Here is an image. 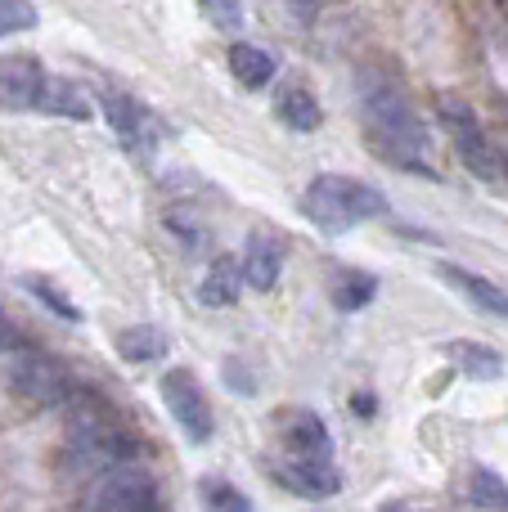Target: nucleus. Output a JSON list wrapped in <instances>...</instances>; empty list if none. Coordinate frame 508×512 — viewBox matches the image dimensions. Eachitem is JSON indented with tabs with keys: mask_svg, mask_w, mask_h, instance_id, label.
<instances>
[{
	"mask_svg": "<svg viewBox=\"0 0 508 512\" xmlns=\"http://www.w3.org/2000/svg\"><path fill=\"white\" fill-rule=\"evenodd\" d=\"M360 113H365L369 144H374L387 162H396V167H405V171H432L428 131H423L419 113L410 108V99H405L392 81H369L365 95H360Z\"/></svg>",
	"mask_w": 508,
	"mask_h": 512,
	"instance_id": "f257e3e1",
	"label": "nucleus"
},
{
	"mask_svg": "<svg viewBox=\"0 0 508 512\" xmlns=\"http://www.w3.org/2000/svg\"><path fill=\"white\" fill-rule=\"evenodd\" d=\"M302 212L306 221H315L324 234H342L356 230L365 221H378L387 212V198L374 185L351 176H315L302 194Z\"/></svg>",
	"mask_w": 508,
	"mask_h": 512,
	"instance_id": "f03ea898",
	"label": "nucleus"
},
{
	"mask_svg": "<svg viewBox=\"0 0 508 512\" xmlns=\"http://www.w3.org/2000/svg\"><path fill=\"white\" fill-rule=\"evenodd\" d=\"M131 454V436L108 418L104 409H77L68 418V436H63V472L86 477V472H104Z\"/></svg>",
	"mask_w": 508,
	"mask_h": 512,
	"instance_id": "7ed1b4c3",
	"label": "nucleus"
},
{
	"mask_svg": "<svg viewBox=\"0 0 508 512\" xmlns=\"http://www.w3.org/2000/svg\"><path fill=\"white\" fill-rule=\"evenodd\" d=\"M437 117L446 122V131H450V140H455L459 158H464V167L473 171L477 180H500L504 176L500 153H495L491 135H486L482 122H477V113H473V104H468V99L441 95L437 99Z\"/></svg>",
	"mask_w": 508,
	"mask_h": 512,
	"instance_id": "20e7f679",
	"label": "nucleus"
},
{
	"mask_svg": "<svg viewBox=\"0 0 508 512\" xmlns=\"http://www.w3.org/2000/svg\"><path fill=\"white\" fill-rule=\"evenodd\" d=\"M9 387L18 391L23 400L41 409H63L81 396L77 378L68 373V364L54 360V355H41V351H18L14 355V369H9Z\"/></svg>",
	"mask_w": 508,
	"mask_h": 512,
	"instance_id": "39448f33",
	"label": "nucleus"
},
{
	"mask_svg": "<svg viewBox=\"0 0 508 512\" xmlns=\"http://www.w3.org/2000/svg\"><path fill=\"white\" fill-rule=\"evenodd\" d=\"M86 508L90 512H149V508H158V481H153L149 468L122 459L95 477Z\"/></svg>",
	"mask_w": 508,
	"mask_h": 512,
	"instance_id": "423d86ee",
	"label": "nucleus"
},
{
	"mask_svg": "<svg viewBox=\"0 0 508 512\" xmlns=\"http://www.w3.org/2000/svg\"><path fill=\"white\" fill-rule=\"evenodd\" d=\"M162 400H167L176 427L185 432V441H194V445L212 441V405H207L194 369H167L162 373Z\"/></svg>",
	"mask_w": 508,
	"mask_h": 512,
	"instance_id": "0eeeda50",
	"label": "nucleus"
},
{
	"mask_svg": "<svg viewBox=\"0 0 508 512\" xmlns=\"http://www.w3.org/2000/svg\"><path fill=\"white\" fill-rule=\"evenodd\" d=\"M275 481L302 499H329L342 490V477H338V468H333V459H302V454H284V459L275 463Z\"/></svg>",
	"mask_w": 508,
	"mask_h": 512,
	"instance_id": "6e6552de",
	"label": "nucleus"
},
{
	"mask_svg": "<svg viewBox=\"0 0 508 512\" xmlns=\"http://www.w3.org/2000/svg\"><path fill=\"white\" fill-rule=\"evenodd\" d=\"M41 86H45V72L32 54H5V59H0V108H5V113H27V108H36Z\"/></svg>",
	"mask_w": 508,
	"mask_h": 512,
	"instance_id": "1a4fd4ad",
	"label": "nucleus"
},
{
	"mask_svg": "<svg viewBox=\"0 0 508 512\" xmlns=\"http://www.w3.org/2000/svg\"><path fill=\"white\" fill-rule=\"evenodd\" d=\"M279 441L284 454H302V459H333V436L320 414L311 409H284L279 414Z\"/></svg>",
	"mask_w": 508,
	"mask_h": 512,
	"instance_id": "9d476101",
	"label": "nucleus"
},
{
	"mask_svg": "<svg viewBox=\"0 0 508 512\" xmlns=\"http://www.w3.org/2000/svg\"><path fill=\"white\" fill-rule=\"evenodd\" d=\"M104 117H108V126H113V135L126 144V149H135V153H144L153 144V117H149V108L140 104V99H131V95H117V90H108L104 95Z\"/></svg>",
	"mask_w": 508,
	"mask_h": 512,
	"instance_id": "9b49d317",
	"label": "nucleus"
},
{
	"mask_svg": "<svg viewBox=\"0 0 508 512\" xmlns=\"http://www.w3.org/2000/svg\"><path fill=\"white\" fill-rule=\"evenodd\" d=\"M36 108L50 113V117H68V122H90V117H95V99H90V90L81 86V81H68V77H45Z\"/></svg>",
	"mask_w": 508,
	"mask_h": 512,
	"instance_id": "f8f14e48",
	"label": "nucleus"
},
{
	"mask_svg": "<svg viewBox=\"0 0 508 512\" xmlns=\"http://www.w3.org/2000/svg\"><path fill=\"white\" fill-rule=\"evenodd\" d=\"M279 270H284V243L275 234H252L248 252H243V283L257 292H270L279 283Z\"/></svg>",
	"mask_w": 508,
	"mask_h": 512,
	"instance_id": "ddd939ff",
	"label": "nucleus"
},
{
	"mask_svg": "<svg viewBox=\"0 0 508 512\" xmlns=\"http://www.w3.org/2000/svg\"><path fill=\"white\" fill-rule=\"evenodd\" d=\"M441 279H450V288H459L473 306L491 310L495 319H508V288H500L495 279H482V274L464 270V265H441Z\"/></svg>",
	"mask_w": 508,
	"mask_h": 512,
	"instance_id": "4468645a",
	"label": "nucleus"
},
{
	"mask_svg": "<svg viewBox=\"0 0 508 512\" xmlns=\"http://www.w3.org/2000/svg\"><path fill=\"white\" fill-rule=\"evenodd\" d=\"M239 292H243V265L230 261V256H216V261L207 265L203 288H198L203 306H234Z\"/></svg>",
	"mask_w": 508,
	"mask_h": 512,
	"instance_id": "2eb2a0df",
	"label": "nucleus"
},
{
	"mask_svg": "<svg viewBox=\"0 0 508 512\" xmlns=\"http://www.w3.org/2000/svg\"><path fill=\"white\" fill-rule=\"evenodd\" d=\"M230 72L239 77V86L261 90V86H270V77H275V59H270L261 45L239 41V45H230Z\"/></svg>",
	"mask_w": 508,
	"mask_h": 512,
	"instance_id": "dca6fc26",
	"label": "nucleus"
},
{
	"mask_svg": "<svg viewBox=\"0 0 508 512\" xmlns=\"http://www.w3.org/2000/svg\"><path fill=\"white\" fill-rule=\"evenodd\" d=\"M275 113L284 126H293V131H315V126L324 122L320 104H315V95L306 86H284L275 99Z\"/></svg>",
	"mask_w": 508,
	"mask_h": 512,
	"instance_id": "f3484780",
	"label": "nucleus"
},
{
	"mask_svg": "<svg viewBox=\"0 0 508 512\" xmlns=\"http://www.w3.org/2000/svg\"><path fill=\"white\" fill-rule=\"evenodd\" d=\"M446 351H450V360H455V369L468 373V378H477V382H491L504 373V360L482 342H450Z\"/></svg>",
	"mask_w": 508,
	"mask_h": 512,
	"instance_id": "a211bd4d",
	"label": "nucleus"
},
{
	"mask_svg": "<svg viewBox=\"0 0 508 512\" xmlns=\"http://www.w3.org/2000/svg\"><path fill=\"white\" fill-rule=\"evenodd\" d=\"M117 351H122V360H131V364H149L167 351V337L149 324H135V328H122V333H117Z\"/></svg>",
	"mask_w": 508,
	"mask_h": 512,
	"instance_id": "6ab92c4d",
	"label": "nucleus"
},
{
	"mask_svg": "<svg viewBox=\"0 0 508 512\" xmlns=\"http://www.w3.org/2000/svg\"><path fill=\"white\" fill-rule=\"evenodd\" d=\"M198 490H203V512H252L248 495L234 490L230 481H221V477H207Z\"/></svg>",
	"mask_w": 508,
	"mask_h": 512,
	"instance_id": "aec40b11",
	"label": "nucleus"
},
{
	"mask_svg": "<svg viewBox=\"0 0 508 512\" xmlns=\"http://www.w3.org/2000/svg\"><path fill=\"white\" fill-rule=\"evenodd\" d=\"M374 292H378V283L369 279V274H342V279L333 283V306L338 310H360V306L374 301Z\"/></svg>",
	"mask_w": 508,
	"mask_h": 512,
	"instance_id": "412c9836",
	"label": "nucleus"
},
{
	"mask_svg": "<svg viewBox=\"0 0 508 512\" xmlns=\"http://www.w3.org/2000/svg\"><path fill=\"white\" fill-rule=\"evenodd\" d=\"M36 27V5L32 0H0V36L32 32Z\"/></svg>",
	"mask_w": 508,
	"mask_h": 512,
	"instance_id": "4be33fe9",
	"label": "nucleus"
},
{
	"mask_svg": "<svg viewBox=\"0 0 508 512\" xmlns=\"http://www.w3.org/2000/svg\"><path fill=\"white\" fill-rule=\"evenodd\" d=\"M468 490H473V499H477L482 508H508V486H504L500 477H495V472L477 468V472H473V486H468Z\"/></svg>",
	"mask_w": 508,
	"mask_h": 512,
	"instance_id": "5701e85b",
	"label": "nucleus"
},
{
	"mask_svg": "<svg viewBox=\"0 0 508 512\" xmlns=\"http://www.w3.org/2000/svg\"><path fill=\"white\" fill-rule=\"evenodd\" d=\"M198 9L207 14V23L221 32H239L243 27V0H198Z\"/></svg>",
	"mask_w": 508,
	"mask_h": 512,
	"instance_id": "b1692460",
	"label": "nucleus"
},
{
	"mask_svg": "<svg viewBox=\"0 0 508 512\" xmlns=\"http://www.w3.org/2000/svg\"><path fill=\"white\" fill-rule=\"evenodd\" d=\"M27 288H32V292H36V297H41V301H45V306H54V310H59V315H63V319H81V315H77V306H72V301H68V297H63V292H59V288H50V283H41V279H27Z\"/></svg>",
	"mask_w": 508,
	"mask_h": 512,
	"instance_id": "393cba45",
	"label": "nucleus"
},
{
	"mask_svg": "<svg viewBox=\"0 0 508 512\" xmlns=\"http://www.w3.org/2000/svg\"><path fill=\"white\" fill-rule=\"evenodd\" d=\"M288 9H293L297 23H315V18H320V9H324V0H288Z\"/></svg>",
	"mask_w": 508,
	"mask_h": 512,
	"instance_id": "a878e982",
	"label": "nucleus"
},
{
	"mask_svg": "<svg viewBox=\"0 0 508 512\" xmlns=\"http://www.w3.org/2000/svg\"><path fill=\"white\" fill-rule=\"evenodd\" d=\"M18 346V328H14V319L0 310V351H14Z\"/></svg>",
	"mask_w": 508,
	"mask_h": 512,
	"instance_id": "bb28decb",
	"label": "nucleus"
}]
</instances>
